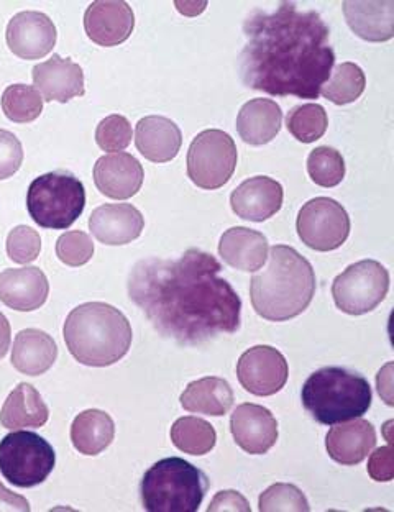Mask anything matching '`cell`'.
Returning <instances> with one entry per match:
<instances>
[{
	"label": "cell",
	"mask_w": 394,
	"mask_h": 512,
	"mask_svg": "<svg viewBox=\"0 0 394 512\" xmlns=\"http://www.w3.org/2000/svg\"><path fill=\"white\" fill-rule=\"evenodd\" d=\"M268 258L266 270L253 276L250 283L253 309L270 322L301 316L316 294L314 268L288 245H275Z\"/></svg>",
	"instance_id": "3"
},
{
	"label": "cell",
	"mask_w": 394,
	"mask_h": 512,
	"mask_svg": "<svg viewBox=\"0 0 394 512\" xmlns=\"http://www.w3.org/2000/svg\"><path fill=\"white\" fill-rule=\"evenodd\" d=\"M390 273L380 261L362 260L340 273L332 284L335 306L349 316H363L385 301Z\"/></svg>",
	"instance_id": "10"
},
{
	"label": "cell",
	"mask_w": 394,
	"mask_h": 512,
	"mask_svg": "<svg viewBox=\"0 0 394 512\" xmlns=\"http://www.w3.org/2000/svg\"><path fill=\"white\" fill-rule=\"evenodd\" d=\"M50 294V283L37 266L14 268L0 273V302L20 312L37 311Z\"/></svg>",
	"instance_id": "20"
},
{
	"label": "cell",
	"mask_w": 394,
	"mask_h": 512,
	"mask_svg": "<svg viewBox=\"0 0 394 512\" xmlns=\"http://www.w3.org/2000/svg\"><path fill=\"white\" fill-rule=\"evenodd\" d=\"M66 347L86 366L114 365L132 347L129 319L106 302H86L69 312L63 327Z\"/></svg>",
	"instance_id": "4"
},
{
	"label": "cell",
	"mask_w": 394,
	"mask_h": 512,
	"mask_svg": "<svg viewBox=\"0 0 394 512\" xmlns=\"http://www.w3.org/2000/svg\"><path fill=\"white\" fill-rule=\"evenodd\" d=\"M7 45L22 60H40L56 45L55 23L42 12H20L7 25Z\"/></svg>",
	"instance_id": "13"
},
{
	"label": "cell",
	"mask_w": 394,
	"mask_h": 512,
	"mask_svg": "<svg viewBox=\"0 0 394 512\" xmlns=\"http://www.w3.org/2000/svg\"><path fill=\"white\" fill-rule=\"evenodd\" d=\"M33 84L42 94L46 102H66L76 97H83L84 73L83 68L69 58L53 55V58L37 64L32 71Z\"/></svg>",
	"instance_id": "17"
},
{
	"label": "cell",
	"mask_w": 394,
	"mask_h": 512,
	"mask_svg": "<svg viewBox=\"0 0 394 512\" xmlns=\"http://www.w3.org/2000/svg\"><path fill=\"white\" fill-rule=\"evenodd\" d=\"M209 481L204 471L183 458H163L143 475V509L150 512H196Z\"/></svg>",
	"instance_id": "6"
},
{
	"label": "cell",
	"mask_w": 394,
	"mask_h": 512,
	"mask_svg": "<svg viewBox=\"0 0 394 512\" xmlns=\"http://www.w3.org/2000/svg\"><path fill=\"white\" fill-rule=\"evenodd\" d=\"M179 12L189 17H196L206 10L207 2H175Z\"/></svg>",
	"instance_id": "45"
},
{
	"label": "cell",
	"mask_w": 394,
	"mask_h": 512,
	"mask_svg": "<svg viewBox=\"0 0 394 512\" xmlns=\"http://www.w3.org/2000/svg\"><path fill=\"white\" fill-rule=\"evenodd\" d=\"M296 229L306 247L316 252H332L347 242L350 217L334 199L316 197L299 211Z\"/></svg>",
	"instance_id": "11"
},
{
	"label": "cell",
	"mask_w": 394,
	"mask_h": 512,
	"mask_svg": "<svg viewBox=\"0 0 394 512\" xmlns=\"http://www.w3.org/2000/svg\"><path fill=\"white\" fill-rule=\"evenodd\" d=\"M368 475L375 481H391L394 478L393 448L381 447L375 453H370L368 460Z\"/></svg>",
	"instance_id": "40"
},
{
	"label": "cell",
	"mask_w": 394,
	"mask_h": 512,
	"mask_svg": "<svg viewBox=\"0 0 394 512\" xmlns=\"http://www.w3.org/2000/svg\"><path fill=\"white\" fill-rule=\"evenodd\" d=\"M286 127L298 142L314 143L327 132L329 117L326 109L319 104H303L291 109Z\"/></svg>",
	"instance_id": "33"
},
{
	"label": "cell",
	"mask_w": 394,
	"mask_h": 512,
	"mask_svg": "<svg viewBox=\"0 0 394 512\" xmlns=\"http://www.w3.org/2000/svg\"><path fill=\"white\" fill-rule=\"evenodd\" d=\"M89 229L99 242L117 247L137 240L145 229V219L132 204H104L92 211Z\"/></svg>",
	"instance_id": "19"
},
{
	"label": "cell",
	"mask_w": 394,
	"mask_h": 512,
	"mask_svg": "<svg viewBox=\"0 0 394 512\" xmlns=\"http://www.w3.org/2000/svg\"><path fill=\"white\" fill-rule=\"evenodd\" d=\"M258 509L260 512H309L311 506L298 486L276 483L260 494Z\"/></svg>",
	"instance_id": "35"
},
{
	"label": "cell",
	"mask_w": 394,
	"mask_h": 512,
	"mask_svg": "<svg viewBox=\"0 0 394 512\" xmlns=\"http://www.w3.org/2000/svg\"><path fill=\"white\" fill-rule=\"evenodd\" d=\"M22 163L23 148L19 138L0 128V181L12 178Z\"/></svg>",
	"instance_id": "39"
},
{
	"label": "cell",
	"mask_w": 394,
	"mask_h": 512,
	"mask_svg": "<svg viewBox=\"0 0 394 512\" xmlns=\"http://www.w3.org/2000/svg\"><path fill=\"white\" fill-rule=\"evenodd\" d=\"M307 173L322 188H335L345 178V161L340 151L330 147H317L307 158Z\"/></svg>",
	"instance_id": "34"
},
{
	"label": "cell",
	"mask_w": 394,
	"mask_h": 512,
	"mask_svg": "<svg viewBox=\"0 0 394 512\" xmlns=\"http://www.w3.org/2000/svg\"><path fill=\"white\" fill-rule=\"evenodd\" d=\"M237 376L245 391L255 396H273L285 388L289 368L283 353L270 345H257L243 353Z\"/></svg>",
	"instance_id": "12"
},
{
	"label": "cell",
	"mask_w": 394,
	"mask_h": 512,
	"mask_svg": "<svg viewBox=\"0 0 394 512\" xmlns=\"http://www.w3.org/2000/svg\"><path fill=\"white\" fill-rule=\"evenodd\" d=\"M270 253L265 235L247 227H232L220 237L219 255L227 265L245 273L262 270Z\"/></svg>",
	"instance_id": "23"
},
{
	"label": "cell",
	"mask_w": 394,
	"mask_h": 512,
	"mask_svg": "<svg viewBox=\"0 0 394 512\" xmlns=\"http://www.w3.org/2000/svg\"><path fill=\"white\" fill-rule=\"evenodd\" d=\"M235 444L250 455L270 452L278 442V421L266 407L240 404L230 417Z\"/></svg>",
	"instance_id": "15"
},
{
	"label": "cell",
	"mask_w": 394,
	"mask_h": 512,
	"mask_svg": "<svg viewBox=\"0 0 394 512\" xmlns=\"http://www.w3.org/2000/svg\"><path fill=\"white\" fill-rule=\"evenodd\" d=\"M55 465V448L35 432H12L0 440V473L17 488L42 485Z\"/></svg>",
	"instance_id": "8"
},
{
	"label": "cell",
	"mask_w": 394,
	"mask_h": 512,
	"mask_svg": "<svg viewBox=\"0 0 394 512\" xmlns=\"http://www.w3.org/2000/svg\"><path fill=\"white\" fill-rule=\"evenodd\" d=\"M58 358V347L43 330L27 329L15 335L12 365L23 375H45Z\"/></svg>",
	"instance_id": "26"
},
{
	"label": "cell",
	"mask_w": 394,
	"mask_h": 512,
	"mask_svg": "<svg viewBox=\"0 0 394 512\" xmlns=\"http://www.w3.org/2000/svg\"><path fill=\"white\" fill-rule=\"evenodd\" d=\"M135 27V15L127 2L97 0L84 14V28L99 46H117L127 42Z\"/></svg>",
	"instance_id": "14"
},
{
	"label": "cell",
	"mask_w": 394,
	"mask_h": 512,
	"mask_svg": "<svg viewBox=\"0 0 394 512\" xmlns=\"http://www.w3.org/2000/svg\"><path fill=\"white\" fill-rule=\"evenodd\" d=\"M56 255L66 266H83L94 256V243L88 234L73 230L61 235L56 242Z\"/></svg>",
	"instance_id": "37"
},
{
	"label": "cell",
	"mask_w": 394,
	"mask_h": 512,
	"mask_svg": "<svg viewBox=\"0 0 394 512\" xmlns=\"http://www.w3.org/2000/svg\"><path fill=\"white\" fill-rule=\"evenodd\" d=\"M285 191L275 179L255 176L247 179L230 196V206L237 217L250 222H265L283 206Z\"/></svg>",
	"instance_id": "18"
},
{
	"label": "cell",
	"mask_w": 394,
	"mask_h": 512,
	"mask_svg": "<svg viewBox=\"0 0 394 512\" xmlns=\"http://www.w3.org/2000/svg\"><path fill=\"white\" fill-rule=\"evenodd\" d=\"M367 86L363 69L355 63H342L330 73L327 83L322 86L321 96L335 106H345L357 101Z\"/></svg>",
	"instance_id": "31"
},
{
	"label": "cell",
	"mask_w": 394,
	"mask_h": 512,
	"mask_svg": "<svg viewBox=\"0 0 394 512\" xmlns=\"http://www.w3.org/2000/svg\"><path fill=\"white\" fill-rule=\"evenodd\" d=\"M2 110L15 124H30L42 115V94L27 84H14L2 94Z\"/></svg>",
	"instance_id": "32"
},
{
	"label": "cell",
	"mask_w": 394,
	"mask_h": 512,
	"mask_svg": "<svg viewBox=\"0 0 394 512\" xmlns=\"http://www.w3.org/2000/svg\"><path fill=\"white\" fill-rule=\"evenodd\" d=\"M179 401L186 411L220 417L234 406V391L222 378L207 376L189 383Z\"/></svg>",
	"instance_id": "28"
},
{
	"label": "cell",
	"mask_w": 394,
	"mask_h": 512,
	"mask_svg": "<svg viewBox=\"0 0 394 512\" xmlns=\"http://www.w3.org/2000/svg\"><path fill=\"white\" fill-rule=\"evenodd\" d=\"M115 437V424L107 412L88 409L74 419L71 426V442L83 455L96 457L104 452Z\"/></svg>",
	"instance_id": "29"
},
{
	"label": "cell",
	"mask_w": 394,
	"mask_h": 512,
	"mask_svg": "<svg viewBox=\"0 0 394 512\" xmlns=\"http://www.w3.org/2000/svg\"><path fill=\"white\" fill-rule=\"evenodd\" d=\"M376 445V430L365 419L335 424L326 437L327 452L334 462L355 467L372 453Z\"/></svg>",
	"instance_id": "21"
},
{
	"label": "cell",
	"mask_w": 394,
	"mask_h": 512,
	"mask_svg": "<svg viewBox=\"0 0 394 512\" xmlns=\"http://www.w3.org/2000/svg\"><path fill=\"white\" fill-rule=\"evenodd\" d=\"M252 512L247 499L243 498L239 491H219L211 501L207 512Z\"/></svg>",
	"instance_id": "41"
},
{
	"label": "cell",
	"mask_w": 394,
	"mask_h": 512,
	"mask_svg": "<svg viewBox=\"0 0 394 512\" xmlns=\"http://www.w3.org/2000/svg\"><path fill=\"white\" fill-rule=\"evenodd\" d=\"M135 145L148 161L168 163L181 150L183 133L173 120L161 115H150L138 122Z\"/></svg>",
	"instance_id": "24"
},
{
	"label": "cell",
	"mask_w": 394,
	"mask_h": 512,
	"mask_svg": "<svg viewBox=\"0 0 394 512\" xmlns=\"http://www.w3.org/2000/svg\"><path fill=\"white\" fill-rule=\"evenodd\" d=\"M171 440L181 452L206 455L216 447V429L199 417H181L171 427Z\"/></svg>",
	"instance_id": "30"
},
{
	"label": "cell",
	"mask_w": 394,
	"mask_h": 512,
	"mask_svg": "<svg viewBox=\"0 0 394 512\" xmlns=\"http://www.w3.org/2000/svg\"><path fill=\"white\" fill-rule=\"evenodd\" d=\"M344 15L352 32L367 42H388L394 37L393 0H349Z\"/></svg>",
	"instance_id": "22"
},
{
	"label": "cell",
	"mask_w": 394,
	"mask_h": 512,
	"mask_svg": "<svg viewBox=\"0 0 394 512\" xmlns=\"http://www.w3.org/2000/svg\"><path fill=\"white\" fill-rule=\"evenodd\" d=\"M42 250V238L37 230L27 225H19L7 237V255L19 265H28L37 260Z\"/></svg>",
	"instance_id": "38"
},
{
	"label": "cell",
	"mask_w": 394,
	"mask_h": 512,
	"mask_svg": "<svg viewBox=\"0 0 394 512\" xmlns=\"http://www.w3.org/2000/svg\"><path fill=\"white\" fill-rule=\"evenodd\" d=\"M283 124L281 107L271 99H252L237 115V132L243 142L262 147L273 142Z\"/></svg>",
	"instance_id": "25"
},
{
	"label": "cell",
	"mask_w": 394,
	"mask_h": 512,
	"mask_svg": "<svg viewBox=\"0 0 394 512\" xmlns=\"http://www.w3.org/2000/svg\"><path fill=\"white\" fill-rule=\"evenodd\" d=\"M145 171L140 161L129 153H112L102 156L94 166V183L97 189L117 201L135 196L143 186Z\"/></svg>",
	"instance_id": "16"
},
{
	"label": "cell",
	"mask_w": 394,
	"mask_h": 512,
	"mask_svg": "<svg viewBox=\"0 0 394 512\" xmlns=\"http://www.w3.org/2000/svg\"><path fill=\"white\" fill-rule=\"evenodd\" d=\"M376 384H378V393L388 406H394L393 398V363L381 368L380 373L376 376Z\"/></svg>",
	"instance_id": "43"
},
{
	"label": "cell",
	"mask_w": 394,
	"mask_h": 512,
	"mask_svg": "<svg viewBox=\"0 0 394 512\" xmlns=\"http://www.w3.org/2000/svg\"><path fill=\"white\" fill-rule=\"evenodd\" d=\"M10 348V324L7 317L0 312V360L7 355Z\"/></svg>",
	"instance_id": "44"
},
{
	"label": "cell",
	"mask_w": 394,
	"mask_h": 512,
	"mask_svg": "<svg viewBox=\"0 0 394 512\" xmlns=\"http://www.w3.org/2000/svg\"><path fill=\"white\" fill-rule=\"evenodd\" d=\"M301 399L314 421L335 426L367 414L373 394L362 375L340 366H326L307 378Z\"/></svg>",
	"instance_id": "5"
},
{
	"label": "cell",
	"mask_w": 394,
	"mask_h": 512,
	"mask_svg": "<svg viewBox=\"0 0 394 512\" xmlns=\"http://www.w3.org/2000/svg\"><path fill=\"white\" fill-rule=\"evenodd\" d=\"M216 256L189 248L178 258L138 261L129 275V298L158 334L199 345L240 329L242 299Z\"/></svg>",
	"instance_id": "1"
},
{
	"label": "cell",
	"mask_w": 394,
	"mask_h": 512,
	"mask_svg": "<svg viewBox=\"0 0 394 512\" xmlns=\"http://www.w3.org/2000/svg\"><path fill=\"white\" fill-rule=\"evenodd\" d=\"M132 125L124 115H109L97 125L96 142L104 151H124L132 143Z\"/></svg>",
	"instance_id": "36"
},
{
	"label": "cell",
	"mask_w": 394,
	"mask_h": 512,
	"mask_svg": "<svg viewBox=\"0 0 394 512\" xmlns=\"http://www.w3.org/2000/svg\"><path fill=\"white\" fill-rule=\"evenodd\" d=\"M243 84L270 96L317 99L335 63L330 30L314 10L281 2L273 12L253 10L243 25Z\"/></svg>",
	"instance_id": "2"
},
{
	"label": "cell",
	"mask_w": 394,
	"mask_h": 512,
	"mask_svg": "<svg viewBox=\"0 0 394 512\" xmlns=\"http://www.w3.org/2000/svg\"><path fill=\"white\" fill-rule=\"evenodd\" d=\"M84 207V184L68 171L42 174L28 188V214L43 229H69L83 214Z\"/></svg>",
	"instance_id": "7"
},
{
	"label": "cell",
	"mask_w": 394,
	"mask_h": 512,
	"mask_svg": "<svg viewBox=\"0 0 394 512\" xmlns=\"http://www.w3.org/2000/svg\"><path fill=\"white\" fill-rule=\"evenodd\" d=\"M237 145L229 133L204 130L188 151V176L197 188L214 191L229 183L237 168Z\"/></svg>",
	"instance_id": "9"
},
{
	"label": "cell",
	"mask_w": 394,
	"mask_h": 512,
	"mask_svg": "<svg viewBox=\"0 0 394 512\" xmlns=\"http://www.w3.org/2000/svg\"><path fill=\"white\" fill-rule=\"evenodd\" d=\"M50 417V411L42 396L32 384L20 383L9 394L0 411V424L5 429H38Z\"/></svg>",
	"instance_id": "27"
},
{
	"label": "cell",
	"mask_w": 394,
	"mask_h": 512,
	"mask_svg": "<svg viewBox=\"0 0 394 512\" xmlns=\"http://www.w3.org/2000/svg\"><path fill=\"white\" fill-rule=\"evenodd\" d=\"M28 512L30 503L20 494L12 493L0 483V512Z\"/></svg>",
	"instance_id": "42"
}]
</instances>
